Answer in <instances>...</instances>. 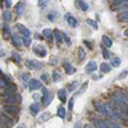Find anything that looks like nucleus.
<instances>
[{"mask_svg": "<svg viewBox=\"0 0 128 128\" xmlns=\"http://www.w3.org/2000/svg\"><path fill=\"white\" fill-rule=\"evenodd\" d=\"M19 78L22 80L23 82H26V81L28 80V73H20V76H19Z\"/></svg>", "mask_w": 128, "mask_h": 128, "instance_id": "nucleus-39", "label": "nucleus"}, {"mask_svg": "<svg viewBox=\"0 0 128 128\" xmlns=\"http://www.w3.org/2000/svg\"><path fill=\"white\" fill-rule=\"evenodd\" d=\"M41 80L44 81V82H48V81H49V77H48V73H42V74H41Z\"/></svg>", "mask_w": 128, "mask_h": 128, "instance_id": "nucleus-42", "label": "nucleus"}, {"mask_svg": "<svg viewBox=\"0 0 128 128\" xmlns=\"http://www.w3.org/2000/svg\"><path fill=\"white\" fill-rule=\"evenodd\" d=\"M24 66H26L28 69H40V68L42 67V64H41L40 62H37V60H31V59H28V60H26Z\"/></svg>", "mask_w": 128, "mask_h": 128, "instance_id": "nucleus-4", "label": "nucleus"}, {"mask_svg": "<svg viewBox=\"0 0 128 128\" xmlns=\"http://www.w3.org/2000/svg\"><path fill=\"white\" fill-rule=\"evenodd\" d=\"M22 44H23L24 46H30V45H31L30 37H23V36H22Z\"/></svg>", "mask_w": 128, "mask_h": 128, "instance_id": "nucleus-34", "label": "nucleus"}, {"mask_svg": "<svg viewBox=\"0 0 128 128\" xmlns=\"http://www.w3.org/2000/svg\"><path fill=\"white\" fill-rule=\"evenodd\" d=\"M30 110H31L32 114H37L40 112V104L38 102H34V104L30 106Z\"/></svg>", "mask_w": 128, "mask_h": 128, "instance_id": "nucleus-18", "label": "nucleus"}, {"mask_svg": "<svg viewBox=\"0 0 128 128\" xmlns=\"http://www.w3.org/2000/svg\"><path fill=\"white\" fill-rule=\"evenodd\" d=\"M108 124H109V128H122V127L119 126V123H118V122H115V120H113V119H112V120H109V123H108Z\"/></svg>", "mask_w": 128, "mask_h": 128, "instance_id": "nucleus-29", "label": "nucleus"}, {"mask_svg": "<svg viewBox=\"0 0 128 128\" xmlns=\"http://www.w3.org/2000/svg\"><path fill=\"white\" fill-rule=\"evenodd\" d=\"M17 28L19 30V32L23 35V37H30V35H31V32H30V30H27L24 26H22V24H17Z\"/></svg>", "mask_w": 128, "mask_h": 128, "instance_id": "nucleus-12", "label": "nucleus"}, {"mask_svg": "<svg viewBox=\"0 0 128 128\" xmlns=\"http://www.w3.org/2000/svg\"><path fill=\"white\" fill-rule=\"evenodd\" d=\"M5 5L9 8V6H12V2H10V0H6V2H5Z\"/></svg>", "mask_w": 128, "mask_h": 128, "instance_id": "nucleus-45", "label": "nucleus"}, {"mask_svg": "<svg viewBox=\"0 0 128 128\" xmlns=\"http://www.w3.org/2000/svg\"><path fill=\"white\" fill-rule=\"evenodd\" d=\"M87 84H88V82H84V83H83V86L81 87V90H80V92H78V95H81V94H82V92H83L84 90H86V88H87Z\"/></svg>", "mask_w": 128, "mask_h": 128, "instance_id": "nucleus-41", "label": "nucleus"}, {"mask_svg": "<svg viewBox=\"0 0 128 128\" xmlns=\"http://www.w3.org/2000/svg\"><path fill=\"white\" fill-rule=\"evenodd\" d=\"M56 115L59 116V118H62V119L66 118V109H64V106H59V108H58V113H56Z\"/></svg>", "mask_w": 128, "mask_h": 128, "instance_id": "nucleus-24", "label": "nucleus"}, {"mask_svg": "<svg viewBox=\"0 0 128 128\" xmlns=\"http://www.w3.org/2000/svg\"><path fill=\"white\" fill-rule=\"evenodd\" d=\"M34 52H35L36 55L41 56V58H44V56L48 55V50H46V48L42 45V44H36L34 46Z\"/></svg>", "mask_w": 128, "mask_h": 128, "instance_id": "nucleus-2", "label": "nucleus"}, {"mask_svg": "<svg viewBox=\"0 0 128 128\" xmlns=\"http://www.w3.org/2000/svg\"><path fill=\"white\" fill-rule=\"evenodd\" d=\"M86 23H88V24H90L91 27H94L95 30H98V28H99L98 22H96V20H94V19H90V18H88V19H86Z\"/></svg>", "mask_w": 128, "mask_h": 128, "instance_id": "nucleus-26", "label": "nucleus"}, {"mask_svg": "<svg viewBox=\"0 0 128 128\" xmlns=\"http://www.w3.org/2000/svg\"><path fill=\"white\" fill-rule=\"evenodd\" d=\"M66 18H67L68 24H69L72 28H74V27H77V26H78V20H77L76 18H74V17H72V16H69V14H68Z\"/></svg>", "mask_w": 128, "mask_h": 128, "instance_id": "nucleus-11", "label": "nucleus"}, {"mask_svg": "<svg viewBox=\"0 0 128 128\" xmlns=\"http://www.w3.org/2000/svg\"><path fill=\"white\" fill-rule=\"evenodd\" d=\"M41 91H42V95H44V96H46V95L49 94V91H48L46 87H41Z\"/></svg>", "mask_w": 128, "mask_h": 128, "instance_id": "nucleus-44", "label": "nucleus"}, {"mask_svg": "<svg viewBox=\"0 0 128 128\" xmlns=\"http://www.w3.org/2000/svg\"><path fill=\"white\" fill-rule=\"evenodd\" d=\"M4 110H5V113H8V114H10V115H16V114H18V112H19V109L17 108L16 105H6L5 108H4Z\"/></svg>", "mask_w": 128, "mask_h": 128, "instance_id": "nucleus-6", "label": "nucleus"}, {"mask_svg": "<svg viewBox=\"0 0 128 128\" xmlns=\"http://www.w3.org/2000/svg\"><path fill=\"white\" fill-rule=\"evenodd\" d=\"M42 35H44V37H46L49 40H52V31L50 28H45L42 31Z\"/></svg>", "mask_w": 128, "mask_h": 128, "instance_id": "nucleus-22", "label": "nucleus"}, {"mask_svg": "<svg viewBox=\"0 0 128 128\" xmlns=\"http://www.w3.org/2000/svg\"><path fill=\"white\" fill-rule=\"evenodd\" d=\"M14 91H16V84L10 83V84H8V86L3 90V94H4V96H9V95H13Z\"/></svg>", "mask_w": 128, "mask_h": 128, "instance_id": "nucleus-7", "label": "nucleus"}, {"mask_svg": "<svg viewBox=\"0 0 128 128\" xmlns=\"http://www.w3.org/2000/svg\"><path fill=\"white\" fill-rule=\"evenodd\" d=\"M94 106H95V109L98 110L99 113H101L102 115L109 116L108 108H106V104H104V102H101V101H95V102H94Z\"/></svg>", "mask_w": 128, "mask_h": 128, "instance_id": "nucleus-1", "label": "nucleus"}, {"mask_svg": "<svg viewBox=\"0 0 128 128\" xmlns=\"http://www.w3.org/2000/svg\"><path fill=\"white\" fill-rule=\"evenodd\" d=\"M118 18H119V20H122V22H124V20H128V9H126L124 12H122Z\"/></svg>", "mask_w": 128, "mask_h": 128, "instance_id": "nucleus-25", "label": "nucleus"}, {"mask_svg": "<svg viewBox=\"0 0 128 128\" xmlns=\"http://www.w3.org/2000/svg\"><path fill=\"white\" fill-rule=\"evenodd\" d=\"M96 69H98V66H96V62H94V60L88 62V64L86 66V72H95Z\"/></svg>", "mask_w": 128, "mask_h": 128, "instance_id": "nucleus-16", "label": "nucleus"}, {"mask_svg": "<svg viewBox=\"0 0 128 128\" xmlns=\"http://www.w3.org/2000/svg\"><path fill=\"white\" fill-rule=\"evenodd\" d=\"M102 44H104L105 48H110V46L113 45V41H112L108 36H105V35H104V36H102Z\"/></svg>", "mask_w": 128, "mask_h": 128, "instance_id": "nucleus-20", "label": "nucleus"}, {"mask_svg": "<svg viewBox=\"0 0 128 128\" xmlns=\"http://www.w3.org/2000/svg\"><path fill=\"white\" fill-rule=\"evenodd\" d=\"M73 104H74V98H72V99L69 100V104H68V105H69V106H68L69 110H72V109H73Z\"/></svg>", "mask_w": 128, "mask_h": 128, "instance_id": "nucleus-43", "label": "nucleus"}, {"mask_svg": "<svg viewBox=\"0 0 128 128\" xmlns=\"http://www.w3.org/2000/svg\"><path fill=\"white\" fill-rule=\"evenodd\" d=\"M17 128H26V126H24V124H19Z\"/></svg>", "mask_w": 128, "mask_h": 128, "instance_id": "nucleus-51", "label": "nucleus"}, {"mask_svg": "<svg viewBox=\"0 0 128 128\" xmlns=\"http://www.w3.org/2000/svg\"><path fill=\"white\" fill-rule=\"evenodd\" d=\"M102 56H104V59H109V58H110V52L106 50L105 48L102 49Z\"/></svg>", "mask_w": 128, "mask_h": 128, "instance_id": "nucleus-38", "label": "nucleus"}, {"mask_svg": "<svg viewBox=\"0 0 128 128\" xmlns=\"http://www.w3.org/2000/svg\"><path fill=\"white\" fill-rule=\"evenodd\" d=\"M77 3H78V5L81 6L82 10H87L88 9V4L87 3H84V2H77Z\"/></svg>", "mask_w": 128, "mask_h": 128, "instance_id": "nucleus-35", "label": "nucleus"}, {"mask_svg": "<svg viewBox=\"0 0 128 128\" xmlns=\"http://www.w3.org/2000/svg\"><path fill=\"white\" fill-rule=\"evenodd\" d=\"M0 74H2V70H0Z\"/></svg>", "mask_w": 128, "mask_h": 128, "instance_id": "nucleus-53", "label": "nucleus"}, {"mask_svg": "<svg viewBox=\"0 0 128 128\" xmlns=\"http://www.w3.org/2000/svg\"><path fill=\"white\" fill-rule=\"evenodd\" d=\"M52 80H54V81H59L60 80V74L58 72H54V73H52Z\"/></svg>", "mask_w": 128, "mask_h": 128, "instance_id": "nucleus-40", "label": "nucleus"}, {"mask_svg": "<svg viewBox=\"0 0 128 128\" xmlns=\"http://www.w3.org/2000/svg\"><path fill=\"white\" fill-rule=\"evenodd\" d=\"M12 41H13V44L16 46H20V45H22V37H19L18 35H14L13 38H12Z\"/></svg>", "mask_w": 128, "mask_h": 128, "instance_id": "nucleus-23", "label": "nucleus"}, {"mask_svg": "<svg viewBox=\"0 0 128 128\" xmlns=\"http://www.w3.org/2000/svg\"><path fill=\"white\" fill-rule=\"evenodd\" d=\"M49 118H50V114H49V113H44V114H42L40 118H38V120H40V122H45V120H48Z\"/></svg>", "mask_w": 128, "mask_h": 128, "instance_id": "nucleus-30", "label": "nucleus"}, {"mask_svg": "<svg viewBox=\"0 0 128 128\" xmlns=\"http://www.w3.org/2000/svg\"><path fill=\"white\" fill-rule=\"evenodd\" d=\"M0 124H3L6 128H9L10 126H12V120H9L5 115H0Z\"/></svg>", "mask_w": 128, "mask_h": 128, "instance_id": "nucleus-15", "label": "nucleus"}, {"mask_svg": "<svg viewBox=\"0 0 128 128\" xmlns=\"http://www.w3.org/2000/svg\"><path fill=\"white\" fill-rule=\"evenodd\" d=\"M14 10H16V13L18 14V16H22L23 14V10H24V3H18L17 5H16V8H14Z\"/></svg>", "mask_w": 128, "mask_h": 128, "instance_id": "nucleus-13", "label": "nucleus"}, {"mask_svg": "<svg viewBox=\"0 0 128 128\" xmlns=\"http://www.w3.org/2000/svg\"><path fill=\"white\" fill-rule=\"evenodd\" d=\"M63 38H64V41H66V44H67V46H70V38L68 37V35L66 34V32H63Z\"/></svg>", "mask_w": 128, "mask_h": 128, "instance_id": "nucleus-32", "label": "nucleus"}, {"mask_svg": "<svg viewBox=\"0 0 128 128\" xmlns=\"http://www.w3.org/2000/svg\"><path fill=\"white\" fill-rule=\"evenodd\" d=\"M78 58H80V60H82V59H84V56H86V52L83 51V48H80L78 49Z\"/></svg>", "mask_w": 128, "mask_h": 128, "instance_id": "nucleus-33", "label": "nucleus"}, {"mask_svg": "<svg viewBox=\"0 0 128 128\" xmlns=\"http://www.w3.org/2000/svg\"><path fill=\"white\" fill-rule=\"evenodd\" d=\"M110 66H112V67H119V66H120V59H119V58H113Z\"/></svg>", "mask_w": 128, "mask_h": 128, "instance_id": "nucleus-28", "label": "nucleus"}, {"mask_svg": "<svg viewBox=\"0 0 128 128\" xmlns=\"http://www.w3.org/2000/svg\"><path fill=\"white\" fill-rule=\"evenodd\" d=\"M83 128H95L94 126H91V124H84V127Z\"/></svg>", "mask_w": 128, "mask_h": 128, "instance_id": "nucleus-49", "label": "nucleus"}, {"mask_svg": "<svg viewBox=\"0 0 128 128\" xmlns=\"http://www.w3.org/2000/svg\"><path fill=\"white\" fill-rule=\"evenodd\" d=\"M128 74V70H124V72H122V74H120V78H123L124 76H127Z\"/></svg>", "mask_w": 128, "mask_h": 128, "instance_id": "nucleus-46", "label": "nucleus"}, {"mask_svg": "<svg viewBox=\"0 0 128 128\" xmlns=\"http://www.w3.org/2000/svg\"><path fill=\"white\" fill-rule=\"evenodd\" d=\"M54 37H55V41L58 42V44H62V41H63V32H60L59 30H55L54 31Z\"/></svg>", "mask_w": 128, "mask_h": 128, "instance_id": "nucleus-17", "label": "nucleus"}, {"mask_svg": "<svg viewBox=\"0 0 128 128\" xmlns=\"http://www.w3.org/2000/svg\"><path fill=\"white\" fill-rule=\"evenodd\" d=\"M63 67H64V69H66V73L68 74V76H70V74H73L74 72H76V68H74V67H72L70 64L68 63V62L63 63Z\"/></svg>", "mask_w": 128, "mask_h": 128, "instance_id": "nucleus-10", "label": "nucleus"}, {"mask_svg": "<svg viewBox=\"0 0 128 128\" xmlns=\"http://www.w3.org/2000/svg\"><path fill=\"white\" fill-rule=\"evenodd\" d=\"M92 120H94V123H95L96 128H109V124L106 123L105 120H102V119H98V118H95V119H92Z\"/></svg>", "mask_w": 128, "mask_h": 128, "instance_id": "nucleus-8", "label": "nucleus"}, {"mask_svg": "<svg viewBox=\"0 0 128 128\" xmlns=\"http://www.w3.org/2000/svg\"><path fill=\"white\" fill-rule=\"evenodd\" d=\"M34 98H35L36 100H38V99H40V96H38V94H34Z\"/></svg>", "mask_w": 128, "mask_h": 128, "instance_id": "nucleus-50", "label": "nucleus"}, {"mask_svg": "<svg viewBox=\"0 0 128 128\" xmlns=\"http://www.w3.org/2000/svg\"><path fill=\"white\" fill-rule=\"evenodd\" d=\"M19 101H20V95H18V94H13V95L5 96V102H8L9 105H16Z\"/></svg>", "mask_w": 128, "mask_h": 128, "instance_id": "nucleus-3", "label": "nucleus"}, {"mask_svg": "<svg viewBox=\"0 0 128 128\" xmlns=\"http://www.w3.org/2000/svg\"><path fill=\"white\" fill-rule=\"evenodd\" d=\"M40 6H46V2H38Z\"/></svg>", "mask_w": 128, "mask_h": 128, "instance_id": "nucleus-47", "label": "nucleus"}, {"mask_svg": "<svg viewBox=\"0 0 128 128\" xmlns=\"http://www.w3.org/2000/svg\"><path fill=\"white\" fill-rule=\"evenodd\" d=\"M42 86H41V82L38 81V80H30L28 81V88L30 90H38V88H41Z\"/></svg>", "mask_w": 128, "mask_h": 128, "instance_id": "nucleus-5", "label": "nucleus"}, {"mask_svg": "<svg viewBox=\"0 0 128 128\" xmlns=\"http://www.w3.org/2000/svg\"><path fill=\"white\" fill-rule=\"evenodd\" d=\"M124 35H126V36H127V37H128V28H127V30H126V31H124Z\"/></svg>", "mask_w": 128, "mask_h": 128, "instance_id": "nucleus-52", "label": "nucleus"}, {"mask_svg": "<svg viewBox=\"0 0 128 128\" xmlns=\"http://www.w3.org/2000/svg\"><path fill=\"white\" fill-rule=\"evenodd\" d=\"M77 87H78V82H77V81H74V82L70 83V86L68 87V90H69V91H73V90H76Z\"/></svg>", "mask_w": 128, "mask_h": 128, "instance_id": "nucleus-36", "label": "nucleus"}, {"mask_svg": "<svg viewBox=\"0 0 128 128\" xmlns=\"http://www.w3.org/2000/svg\"><path fill=\"white\" fill-rule=\"evenodd\" d=\"M8 84H10V82H9V80L3 74V78H0V88H4V87H6Z\"/></svg>", "mask_w": 128, "mask_h": 128, "instance_id": "nucleus-21", "label": "nucleus"}, {"mask_svg": "<svg viewBox=\"0 0 128 128\" xmlns=\"http://www.w3.org/2000/svg\"><path fill=\"white\" fill-rule=\"evenodd\" d=\"M4 37H9V35L12 34V31H10V28L8 27V26H4Z\"/></svg>", "mask_w": 128, "mask_h": 128, "instance_id": "nucleus-37", "label": "nucleus"}, {"mask_svg": "<svg viewBox=\"0 0 128 128\" xmlns=\"http://www.w3.org/2000/svg\"><path fill=\"white\" fill-rule=\"evenodd\" d=\"M5 55V52H4V50H2V49H0V58H3Z\"/></svg>", "mask_w": 128, "mask_h": 128, "instance_id": "nucleus-48", "label": "nucleus"}, {"mask_svg": "<svg viewBox=\"0 0 128 128\" xmlns=\"http://www.w3.org/2000/svg\"><path fill=\"white\" fill-rule=\"evenodd\" d=\"M110 69H112V66H110V64H108V63H102L101 66H100V70L102 73H109Z\"/></svg>", "mask_w": 128, "mask_h": 128, "instance_id": "nucleus-19", "label": "nucleus"}, {"mask_svg": "<svg viewBox=\"0 0 128 128\" xmlns=\"http://www.w3.org/2000/svg\"><path fill=\"white\" fill-rule=\"evenodd\" d=\"M3 19H4V20H6V22H9V20L12 19V13L8 12V10L3 12Z\"/></svg>", "mask_w": 128, "mask_h": 128, "instance_id": "nucleus-27", "label": "nucleus"}, {"mask_svg": "<svg viewBox=\"0 0 128 128\" xmlns=\"http://www.w3.org/2000/svg\"><path fill=\"white\" fill-rule=\"evenodd\" d=\"M58 98L60 99L62 102H66V101H67V91L64 90V88H60V90L58 91Z\"/></svg>", "mask_w": 128, "mask_h": 128, "instance_id": "nucleus-14", "label": "nucleus"}, {"mask_svg": "<svg viewBox=\"0 0 128 128\" xmlns=\"http://www.w3.org/2000/svg\"><path fill=\"white\" fill-rule=\"evenodd\" d=\"M12 58L14 59V62H16V63H20V56L18 55V52L13 51V52H12Z\"/></svg>", "mask_w": 128, "mask_h": 128, "instance_id": "nucleus-31", "label": "nucleus"}, {"mask_svg": "<svg viewBox=\"0 0 128 128\" xmlns=\"http://www.w3.org/2000/svg\"><path fill=\"white\" fill-rule=\"evenodd\" d=\"M52 99H54V95H52L51 92H49L46 96H42V105H44V106L50 105V102L52 101Z\"/></svg>", "mask_w": 128, "mask_h": 128, "instance_id": "nucleus-9", "label": "nucleus"}]
</instances>
